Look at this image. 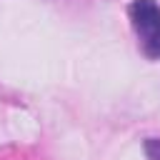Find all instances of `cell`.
<instances>
[{"mask_svg": "<svg viewBox=\"0 0 160 160\" xmlns=\"http://www.w3.org/2000/svg\"><path fill=\"white\" fill-rule=\"evenodd\" d=\"M128 12L142 52L152 60L160 58V5L155 0H132Z\"/></svg>", "mask_w": 160, "mask_h": 160, "instance_id": "obj_1", "label": "cell"}, {"mask_svg": "<svg viewBox=\"0 0 160 160\" xmlns=\"http://www.w3.org/2000/svg\"><path fill=\"white\" fill-rule=\"evenodd\" d=\"M145 155H148L150 160H160V140H158V138L145 140Z\"/></svg>", "mask_w": 160, "mask_h": 160, "instance_id": "obj_2", "label": "cell"}]
</instances>
